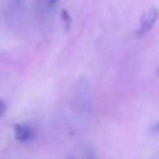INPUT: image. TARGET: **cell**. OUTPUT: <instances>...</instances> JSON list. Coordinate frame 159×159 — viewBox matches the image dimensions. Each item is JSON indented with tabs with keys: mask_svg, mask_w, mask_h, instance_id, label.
Here are the masks:
<instances>
[{
	"mask_svg": "<svg viewBox=\"0 0 159 159\" xmlns=\"http://www.w3.org/2000/svg\"><path fill=\"white\" fill-rule=\"evenodd\" d=\"M159 18V11L158 8H149V10H147L145 13H144L143 18H141V25H140V30H138V35H144V34H147L148 31H151L152 28H154L155 22L158 21Z\"/></svg>",
	"mask_w": 159,
	"mask_h": 159,
	"instance_id": "1",
	"label": "cell"
},
{
	"mask_svg": "<svg viewBox=\"0 0 159 159\" xmlns=\"http://www.w3.org/2000/svg\"><path fill=\"white\" fill-rule=\"evenodd\" d=\"M14 134H16V138L20 143H28L34 137V130L28 124H17L16 130H14Z\"/></svg>",
	"mask_w": 159,
	"mask_h": 159,
	"instance_id": "2",
	"label": "cell"
},
{
	"mask_svg": "<svg viewBox=\"0 0 159 159\" xmlns=\"http://www.w3.org/2000/svg\"><path fill=\"white\" fill-rule=\"evenodd\" d=\"M4 112H6V103L2 101V99H0V117L4 115Z\"/></svg>",
	"mask_w": 159,
	"mask_h": 159,
	"instance_id": "3",
	"label": "cell"
},
{
	"mask_svg": "<svg viewBox=\"0 0 159 159\" xmlns=\"http://www.w3.org/2000/svg\"><path fill=\"white\" fill-rule=\"evenodd\" d=\"M88 159H95V157H93V155H92V154H91V155H89V157H88Z\"/></svg>",
	"mask_w": 159,
	"mask_h": 159,
	"instance_id": "4",
	"label": "cell"
},
{
	"mask_svg": "<svg viewBox=\"0 0 159 159\" xmlns=\"http://www.w3.org/2000/svg\"><path fill=\"white\" fill-rule=\"evenodd\" d=\"M49 2H50V3H52V4H53V3H56V2H57V0H49Z\"/></svg>",
	"mask_w": 159,
	"mask_h": 159,
	"instance_id": "5",
	"label": "cell"
}]
</instances>
